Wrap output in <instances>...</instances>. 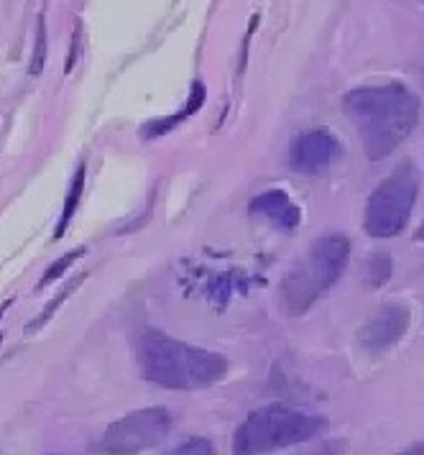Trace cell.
<instances>
[{"label": "cell", "mask_w": 424, "mask_h": 455, "mask_svg": "<svg viewBox=\"0 0 424 455\" xmlns=\"http://www.w3.org/2000/svg\"><path fill=\"white\" fill-rule=\"evenodd\" d=\"M343 105L365 156L373 162L394 154L420 121V100L404 84L358 87L345 95Z\"/></svg>", "instance_id": "cell-1"}, {"label": "cell", "mask_w": 424, "mask_h": 455, "mask_svg": "<svg viewBox=\"0 0 424 455\" xmlns=\"http://www.w3.org/2000/svg\"><path fill=\"white\" fill-rule=\"evenodd\" d=\"M136 361L143 379L164 389L197 392L218 384L228 373L220 353L182 343L162 331L141 332L136 343Z\"/></svg>", "instance_id": "cell-2"}, {"label": "cell", "mask_w": 424, "mask_h": 455, "mask_svg": "<svg viewBox=\"0 0 424 455\" xmlns=\"http://www.w3.org/2000/svg\"><path fill=\"white\" fill-rule=\"evenodd\" d=\"M350 259V243L340 233H327L282 282V302L289 315L307 312L340 276Z\"/></svg>", "instance_id": "cell-3"}, {"label": "cell", "mask_w": 424, "mask_h": 455, "mask_svg": "<svg viewBox=\"0 0 424 455\" xmlns=\"http://www.w3.org/2000/svg\"><path fill=\"white\" fill-rule=\"evenodd\" d=\"M323 419L284 404H271L245 417L233 437V455H266L312 440Z\"/></svg>", "instance_id": "cell-4"}, {"label": "cell", "mask_w": 424, "mask_h": 455, "mask_svg": "<svg viewBox=\"0 0 424 455\" xmlns=\"http://www.w3.org/2000/svg\"><path fill=\"white\" fill-rule=\"evenodd\" d=\"M420 169L404 162L396 166L381 185L373 189L365 205L364 228L373 238H394L409 223V215L414 210L420 195Z\"/></svg>", "instance_id": "cell-5"}, {"label": "cell", "mask_w": 424, "mask_h": 455, "mask_svg": "<svg viewBox=\"0 0 424 455\" xmlns=\"http://www.w3.org/2000/svg\"><path fill=\"white\" fill-rule=\"evenodd\" d=\"M172 430V414L164 407H148L116 419L100 440V451L110 455H136L151 451Z\"/></svg>", "instance_id": "cell-6"}, {"label": "cell", "mask_w": 424, "mask_h": 455, "mask_svg": "<svg viewBox=\"0 0 424 455\" xmlns=\"http://www.w3.org/2000/svg\"><path fill=\"white\" fill-rule=\"evenodd\" d=\"M343 156V146L335 139V133H330L327 128H315L302 133L289 151V164L294 172L302 174H320L327 172Z\"/></svg>", "instance_id": "cell-7"}, {"label": "cell", "mask_w": 424, "mask_h": 455, "mask_svg": "<svg viewBox=\"0 0 424 455\" xmlns=\"http://www.w3.org/2000/svg\"><path fill=\"white\" fill-rule=\"evenodd\" d=\"M409 320H412V312L406 305L399 302H388L381 310H376V315L368 320L361 331V343L368 351L379 353L391 348L394 343H399L409 331Z\"/></svg>", "instance_id": "cell-8"}, {"label": "cell", "mask_w": 424, "mask_h": 455, "mask_svg": "<svg viewBox=\"0 0 424 455\" xmlns=\"http://www.w3.org/2000/svg\"><path fill=\"white\" fill-rule=\"evenodd\" d=\"M251 212L261 215L271 226L282 228V230H294L302 223V210L292 203V197L284 189H268L259 195L251 203Z\"/></svg>", "instance_id": "cell-9"}, {"label": "cell", "mask_w": 424, "mask_h": 455, "mask_svg": "<svg viewBox=\"0 0 424 455\" xmlns=\"http://www.w3.org/2000/svg\"><path fill=\"white\" fill-rule=\"evenodd\" d=\"M388 276H391V259H388L386 253L371 256V261H368V267H365V279H368V284L381 287V284H386Z\"/></svg>", "instance_id": "cell-10"}, {"label": "cell", "mask_w": 424, "mask_h": 455, "mask_svg": "<svg viewBox=\"0 0 424 455\" xmlns=\"http://www.w3.org/2000/svg\"><path fill=\"white\" fill-rule=\"evenodd\" d=\"M169 455H215V451H212V443H210V440H204V437H192V440L182 443L177 451H172Z\"/></svg>", "instance_id": "cell-11"}, {"label": "cell", "mask_w": 424, "mask_h": 455, "mask_svg": "<svg viewBox=\"0 0 424 455\" xmlns=\"http://www.w3.org/2000/svg\"><path fill=\"white\" fill-rule=\"evenodd\" d=\"M82 180H84V172H77V182L72 185V192H69V197H67V205H64V215H61V223L60 230H57V235L64 233V228L69 223V218H72V212H75V205H77V197H80V189H82Z\"/></svg>", "instance_id": "cell-12"}, {"label": "cell", "mask_w": 424, "mask_h": 455, "mask_svg": "<svg viewBox=\"0 0 424 455\" xmlns=\"http://www.w3.org/2000/svg\"><path fill=\"white\" fill-rule=\"evenodd\" d=\"M80 253H82V251H77V253H69V256H64V259H61V261H60V264H57V267H52V269H49V274L44 276V282H41V284H46V282H52L54 276H60L61 269H64L67 264H72V261H75V259H77Z\"/></svg>", "instance_id": "cell-13"}, {"label": "cell", "mask_w": 424, "mask_h": 455, "mask_svg": "<svg viewBox=\"0 0 424 455\" xmlns=\"http://www.w3.org/2000/svg\"><path fill=\"white\" fill-rule=\"evenodd\" d=\"M315 455H343V445H340V443H327V445L320 448Z\"/></svg>", "instance_id": "cell-14"}, {"label": "cell", "mask_w": 424, "mask_h": 455, "mask_svg": "<svg viewBox=\"0 0 424 455\" xmlns=\"http://www.w3.org/2000/svg\"><path fill=\"white\" fill-rule=\"evenodd\" d=\"M402 455H424V440L422 443H414L412 448H406Z\"/></svg>", "instance_id": "cell-15"}, {"label": "cell", "mask_w": 424, "mask_h": 455, "mask_svg": "<svg viewBox=\"0 0 424 455\" xmlns=\"http://www.w3.org/2000/svg\"><path fill=\"white\" fill-rule=\"evenodd\" d=\"M417 238H422L424 241V223H422V228H420V233H417Z\"/></svg>", "instance_id": "cell-16"}]
</instances>
